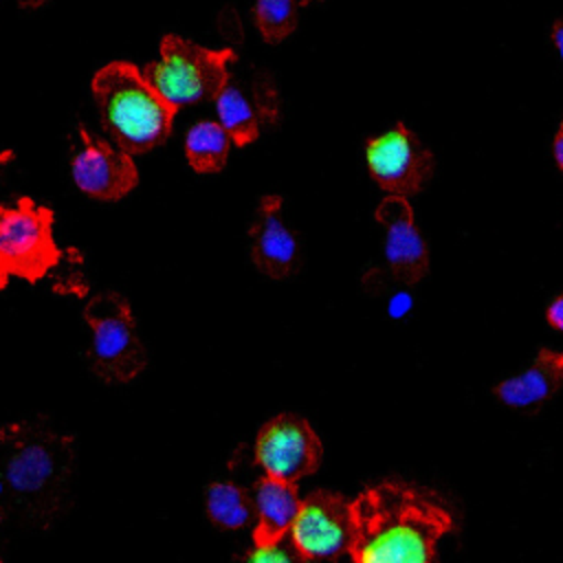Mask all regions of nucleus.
<instances>
[{
    "label": "nucleus",
    "instance_id": "1",
    "mask_svg": "<svg viewBox=\"0 0 563 563\" xmlns=\"http://www.w3.org/2000/svg\"><path fill=\"white\" fill-rule=\"evenodd\" d=\"M354 539L350 556L358 563H427L453 528L449 510L429 493L400 482L365 488L352 501Z\"/></svg>",
    "mask_w": 563,
    "mask_h": 563
},
{
    "label": "nucleus",
    "instance_id": "2",
    "mask_svg": "<svg viewBox=\"0 0 563 563\" xmlns=\"http://www.w3.org/2000/svg\"><path fill=\"white\" fill-rule=\"evenodd\" d=\"M92 95L103 130L128 154H143L172 132L176 108L169 106L130 62H110L92 77Z\"/></svg>",
    "mask_w": 563,
    "mask_h": 563
},
{
    "label": "nucleus",
    "instance_id": "3",
    "mask_svg": "<svg viewBox=\"0 0 563 563\" xmlns=\"http://www.w3.org/2000/svg\"><path fill=\"white\" fill-rule=\"evenodd\" d=\"M70 442L33 424L0 431V477L31 508L53 504L68 475Z\"/></svg>",
    "mask_w": 563,
    "mask_h": 563
},
{
    "label": "nucleus",
    "instance_id": "4",
    "mask_svg": "<svg viewBox=\"0 0 563 563\" xmlns=\"http://www.w3.org/2000/svg\"><path fill=\"white\" fill-rule=\"evenodd\" d=\"M231 48L211 51L178 35L161 40V59L147 64L141 73L152 88L176 110L183 106L216 99L229 79Z\"/></svg>",
    "mask_w": 563,
    "mask_h": 563
},
{
    "label": "nucleus",
    "instance_id": "5",
    "mask_svg": "<svg viewBox=\"0 0 563 563\" xmlns=\"http://www.w3.org/2000/svg\"><path fill=\"white\" fill-rule=\"evenodd\" d=\"M51 229L53 211L31 198L0 205V288L11 275L37 282L57 264L59 249Z\"/></svg>",
    "mask_w": 563,
    "mask_h": 563
},
{
    "label": "nucleus",
    "instance_id": "6",
    "mask_svg": "<svg viewBox=\"0 0 563 563\" xmlns=\"http://www.w3.org/2000/svg\"><path fill=\"white\" fill-rule=\"evenodd\" d=\"M84 319L92 330L90 361L95 372L103 380H132L145 367V347L136 336L128 301L117 292L97 295L84 308Z\"/></svg>",
    "mask_w": 563,
    "mask_h": 563
},
{
    "label": "nucleus",
    "instance_id": "7",
    "mask_svg": "<svg viewBox=\"0 0 563 563\" xmlns=\"http://www.w3.org/2000/svg\"><path fill=\"white\" fill-rule=\"evenodd\" d=\"M288 537L301 559H336L354 539L352 501L343 495L314 490L301 499Z\"/></svg>",
    "mask_w": 563,
    "mask_h": 563
},
{
    "label": "nucleus",
    "instance_id": "8",
    "mask_svg": "<svg viewBox=\"0 0 563 563\" xmlns=\"http://www.w3.org/2000/svg\"><path fill=\"white\" fill-rule=\"evenodd\" d=\"M365 161L378 187L402 198L418 194L433 172V154L405 123L372 136L365 145Z\"/></svg>",
    "mask_w": 563,
    "mask_h": 563
},
{
    "label": "nucleus",
    "instance_id": "9",
    "mask_svg": "<svg viewBox=\"0 0 563 563\" xmlns=\"http://www.w3.org/2000/svg\"><path fill=\"white\" fill-rule=\"evenodd\" d=\"M321 442L312 427L292 413L268 420L255 440V460L266 475L299 482L321 464Z\"/></svg>",
    "mask_w": 563,
    "mask_h": 563
},
{
    "label": "nucleus",
    "instance_id": "10",
    "mask_svg": "<svg viewBox=\"0 0 563 563\" xmlns=\"http://www.w3.org/2000/svg\"><path fill=\"white\" fill-rule=\"evenodd\" d=\"M376 220L385 229V264L398 284H418L429 271V249L402 196H385L376 207Z\"/></svg>",
    "mask_w": 563,
    "mask_h": 563
},
{
    "label": "nucleus",
    "instance_id": "11",
    "mask_svg": "<svg viewBox=\"0 0 563 563\" xmlns=\"http://www.w3.org/2000/svg\"><path fill=\"white\" fill-rule=\"evenodd\" d=\"M73 178L77 187L99 200H119L136 187L139 172L132 154L114 150L108 141L90 136L79 128V147L73 154Z\"/></svg>",
    "mask_w": 563,
    "mask_h": 563
},
{
    "label": "nucleus",
    "instance_id": "12",
    "mask_svg": "<svg viewBox=\"0 0 563 563\" xmlns=\"http://www.w3.org/2000/svg\"><path fill=\"white\" fill-rule=\"evenodd\" d=\"M216 110L222 128L238 145H249L260 136L262 125L277 121V92L271 79H255L249 88L227 79L216 95Z\"/></svg>",
    "mask_w": 563,
    "mask_h": 563
},
{
    "label": "nucleus",
    "instance_id": "13",
    "mask_svg": "<svg viewBox=\"0 0 563 563\" xmlns=\"http://www.w3.org/2000/svg\"><path fill=\"white\" fill-rule=\"evenodd\" d=\"M253 264L273 279L288 277L299 262V244L295 233L282 218V198L264 196L251 227Z\"/></svg>",
    "mask_w": 563,
    "mask_h": 563
},
{
    "label": "nucleus",
    "instance_id": "14",
    "mask_svg": "<svg viewBox=\"0 0 563 563\" xmlns=\"http://www.w3.org/2000/svg\"><path fill=\"white\" fill-rule=\"evenodd\" d=\"M563 387V354L543 347L532 365L495 385V396L512 409H539Z\"/></svg>",
    "mask_w": 563,
    "mask_h": 563
},
{
    "label": "nucleus",
    "instance_id": "15",
    "mask_svg": "<svg viewBox=\"0 0 563 563\" xmlns=\"http://www.w3.org/2000/svg\"><path fill=\"white\" fill-rule=\"evenodd\" d=\"M299 493L295 482L277 479L264 475L255 484L253 506H255V528L253 543H275L288 537V530L299 510Z\"/></svg>",
    "mask_w": 563,
    "mask_h": 563
},
{
    "label": "nucleus",
    "instance_id": "16",
    "mask_svg": "<svg viewBox=\"0 0 563 563\" xmlns=\"http://www.w3.org/2000/svg\"><path fill=\"white\" fill-rule=\"evenodd\" d=\"M231 147V136L216 121H198L185 139V154L191 169L198 174H216L224 167Z\"/></svg>",
    "mask_w": 563,
    "mask_h": 563
},
{
    "label": "nucleus",
    "instance_id": "17",
    "mask_svg": "<svg viewBox=\"0 0 563 563\" xmlns=\"http://www.w3.org/2000/svg\"><path fill=\"white\" fill-rule=\"evenodd\" d=\"M207 515L222 530H242L253 521V497L231 482H216L207 488Z\"/></svg>",
    "mask_w": 563,
    "mask_h": 563
},
{
    "label": "nucleus",
    "instance_id": "18",
    "mask_svg": "<svg viewBox=\"0 0 563 563\" xmlns=\"http://www.w3.org/2000/svg\"><path fill=\"white\" fill-rule=\"evenodd\" d=\"M314 0H257L255 24L268 44H279L297 29L299 9Z\"/></svg>",
    "mask_w": 563,
    "mask_h": 563
},
{
    "label": "nucleus",
    "instance_id": "19",
    "mask_svg": "<svg viewBox=\"0 0 563 563\" xmlns=\"http://www.w3.org/2000/svg\"><path fill=\"white\" fill-rule=\"evenodd\" d=\"M246 561H253V563H286V561H301L299 552L295 550L292 541L286 543V537L282 541H275V543H262V545H255L244 554Z\"/></svg>",
    "mask_w": 563,
    "mask_h": 563
},
{
    "label": "nucleus",
    "instance_id": "20",
    "mask_svg": "<svg viewBox=\"0 0 563 563\" xmlns=\"http://www.w3.org/2000/svg\"><path fill=\"white\" fill-rule=\"evenodd\" d=\"M387 310H389V317H391V319H402V317L411 310V297H409L405 290L396 292V295L389 299Z\"/></svg>",
    "mask_w": 563,
    "mask_h": 563
},
{
    "label": "nucleus",
    "instance_id": "21",
    "mask_svg": "<svg viewBox=\"0 0 563 563\" xmlns=\"http://www.w3.org/2000/svg\"><path fill=\"white\" fill-rule=\"evenodd\" d=\"M545 317H548V323H550L552 328H556V330L563 332V295L556 297V299L550 303Z\"/></svg>",
    "mask_w": 563,
    "mask_h": 563
},
{
    "label": "nucleus",
    "instance_id": "22",
    "mask_svg": "<svg viewBox=\"0 0 563 563\" xmlns=\"http://www.w3.org/2000/svg\"><path fill=\"white\" fill-rule=\"evenodd\" d=\"M552 42H554V46H556V51H559V55L563 59V20H556L552 24Z\"/></svg>",
    "mask_w": 563,
    "mask_h": 563
},
{
    "label": "nucleus",
    "instance_id": "23",
    "mask_svg": "<svg viewBox=\"0 0 563 563\" xmlns=\"http://www.w3.org/2000/svg\"><path fill=\"white\" fill-rule=\"evenodd\" d=\"M554 158H556L559 167L563 169V123H561V128H559V132L554 136Z\"/></svg>",
    "mask_w": 563,
    "mask_h": 563
},
{
    "label": "nucleus",
    "instance_id": "24",
    "mask_svg": "<svg viewBox=\"0 0 563 563\" xmlns=\"http://www.w3.org/2000/svg\"><path fill=\"white\" fill-rule=\"evenodd\" d=\"M46 0H18V4L22 7V9H37V7H42Z\"/></svg>",
    "mask_w": 563,
    "mask_h": 563
},
{
    "label": "nucleus",
    "instance_id": "25",
    "mask_svg": "<svg viewBox=\"0 0 563 563\" xmlns=\"http://www.w3.org/2000/svg\"><path fill=\"white\" fill-rule=\"evenodd\" d=\"M0 521H2V510H0Z\"/></svg>",
    "mask_w": 563,
    "mask_h": 563
}]
</instances>
